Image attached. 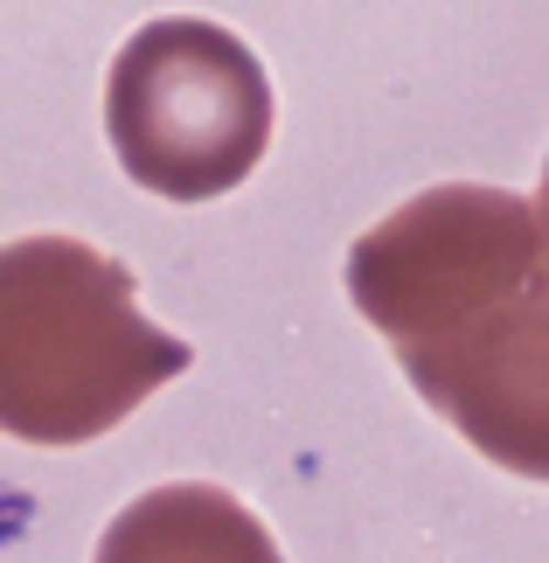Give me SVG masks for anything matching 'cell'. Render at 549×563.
Masks as SVG:
<instances>
[{"label":"cell","mask_w":549,"mask_h":563,"mask_svg":"<svg viewBox=\"0 0 549 563\" xmlns=\"http://www.w3.org/2000/svg\"><path fill=\"white\" fill-rule=\"evenodd\" d=\"M348 299L480 460L549 481V223L529 195H410L355 236Z\"/></svg>","instance_id":"cell-1"},{"label":"cell","mask_w":549,"mask_h":563,"mask_svg":"<svg viewBox=\"0 0 549 563\" xmlns=\"http://www.w3.org/2000/svg\"><path fill=\"white\" fill-rule=\"evenodd\" d=\"M188 369V341L133 307V272L77 236L0 251V424L21 445H91Z\"/></svg>","instance_id":"cell-2"},{"label":"cell","mask_w":549,"mask_h":563,"mask_svg":"<svg viewBox=\"0 0 549 563\" xmlns=\"http://www.w3.org/2000/svg\"><path fill=\"white\" fill-rule=\"evenodd\" d=\"M105 133L119 167L167 202L244 188L272 146V84L244 35L195 14L125 35L105 77Z\"/></svg>","instance_id":"cell-3"},{"label":"cell","mask_w":549,"mask_h":563,"mask_svg":"<svg viewBox=\"0 0 549 563\" xmlns=\"http://www.w3.org/2000/svg\"><path fill=\"white\" fill-rule=\"evenodd\" d=\"M91 563H285L272 529L223 487L174 481L140 494L98 536Z\"/></svg>","instance_id":"cell-4"},{"label":"cell","mask_w":549,"mask_h":563,"mask_svg":"<svg viewBox=\"0 0 549 563\" xmlns=\"http://www.w3.org/2000/svg\"><path fill=\"white\" fill-rule=\"evenodd\" d=\"M536 209H542V223H549V161H542V195H536Z\"/></svg>","instance_id":"cell-5"}]
</instances>
